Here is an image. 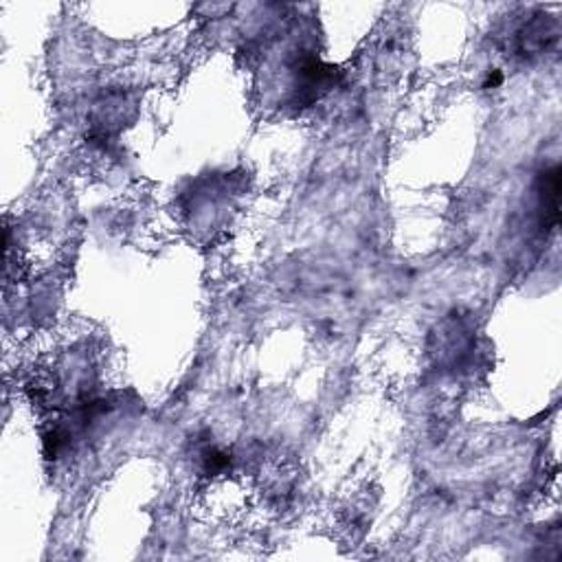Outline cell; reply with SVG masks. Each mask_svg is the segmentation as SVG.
<instances>
[{"mask_svg":"<svg viewBox=\"0 0 562 562\" xmlns=\"http://www.w3.org/2000/svg\"><path fill=\"white\" fill-rule=\"evenodd\" d=\"M540 207H543L545 222L554 229L560 218V168L545 169L540 176Z\"/></svg>","mask_w":562,"mask_h":562,"instance_id":"obj_1","label":"cell"}]
</instances>
